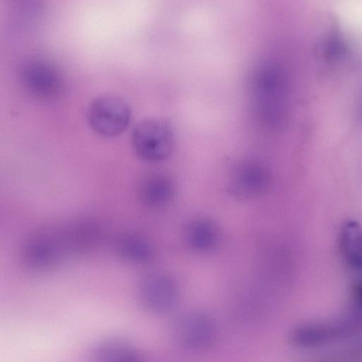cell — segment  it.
<instances>
[{"label":"cell","instance_id":"cell-3","mask_svg":"<svg viewBox=\"0 0 362 362\" xmlns=\"http://www.w3.org/2000/svg\"><path fill=\"white\" fill-rule=\"evenodd\" d=\"M81 243L77 230L66 235L43 233L33 238L26 245L25 257L32 267L48 269L58 263L66 250Z\"/></svg>","mask_w":362,"mask_h":362},{"label":"cell","instance_id":"cell-5","mask_svg":"<svg viewBox=\"0 0 362 362\" xmlns=\"http://www.w3.org/2000/svg\"><path fill=\"white\" fill-rule=\"evenodd\" d=\"M23 83L34 96L42 99L56 97L62 90V78L50 64L34 60L25 64L21 72Z\"/></svg>","mask_w":362,"mask_h":362},{"label":"cell","instance_id":"cell-10","mask_svg":"<svg viewBox=\"0 0 362 362\" xmlns=\"http://www.w3.org/2000/svg\"><path fill=\"white\" fill-rule=\"evenodd\" d=\"M173 185L163 175H154L147 179L141 189L143 202L148 206L158 208L166 205L172 199Z\"/></svg>","mask_w":362,"mask_h":362},{"label":"cell","instance_id":"cell-4","mask_svg":"<svg viewBox=\"0 0 362 362\" xmlns=\"http://www.w3.org/2000/svg\"><path fill=\"white\" fill-rule=\"evenodd\" d=\"M174 335L178 343L193 351L205 350L216 339V327L206 314L192 312L182 315L174 327Z\"/></svg>","mask_w":362,"mask_h":362},{"label":"cell","instance_id":"cell-11","mask_svg":"<svg viewBox=\"0 0 362 362\" xmlns=\"http://www.w3.org/2000/svg\"><path fill=\"white\" fill-rule=\"evenodd\" d=\"M116 248L122 258L132 263H146L153 255L152 247L148 241L134 234H126L119 237Z\"/></svg>","mask_w":362,"mask_h":362},{"label":"cell","instance_id":"cell-6","mask_svg":"<svg viewBox=\"0 0 362 362\" xmlns=\"http://www.w3.org/2000/svg\"><path fill=\"white\" fill-rule=\"evenodd\" d=\"M140 295L146 309L154 313H165L175 307L178 289L170 276L156 274L147 276L143 281Z\"/></svg>","mask_w":362,"mask_h":362},{"label":"cell","instance_id":"cell-9","mask_svg":"<svg viewBox=\"0 0 362 362\" xmlns=\"http://www.w3.org/2000/svg\"><path fill=\"white\" fill-rule=\"evenodd\" d=\"M219 235L216 226L210 221L198 219L192 221L186 230V240L195 250L206 252L217 245Z\"/></svg>","mask_w":362,"mask_h":362},{"label":"cell","instance_id":"cell-1","mask_svg":"<svg viewBox=\"0 0 362 362\" xmlns=\"http://www.w3.org/2000/svg\"><path fill=\"white\" fill-rule=\"evenodd\" d=\"M132 142L141 159L150 163L166 160L176 145L172 118L151 117L143 119L134 127Z\"/></svg>","mask_w":362,"mask_h":362},{"label":"cell","instance_id":"cell-2","mask_svg":"<svg viewBox=\"0 0 362 362\" xmlns=\"http://www.w3.org/2000/svg\"><path fill=\"white\" fill-rule=\"evenodd\" d=\"M130 117L131 112L126 102L113 95H103L95 98L88 112L92 129L105 137L120 134L127 127Z\"/></svg>","mask_w":362,"mask_h":362},{"label":"cell","instance_id":"cell-8","mask_svg":"<svg viewBox=\"0 0 362 362\" xmlns=\"http://www.w3.org/2000/svg\"><path fill=\"white\" fill-rule=\"evenodd\" d=\"M339 247L345 262L351 267L362 270V227L357 221L349 220L343 224Z\"/></svg>","mask_w":362,"mask_h":362},{"label":"cell","instance_id":"cell-7","mask_svg":"<svg viewBox=\"0 0 362 362\" xmlns=\"http://www.w3.org/2000/svg\"><path fill=\"white\" fill-rule=\"evenodd\" d=\"M270 182L266 167L256 160H245L238 165L231 178L230 188L235 195L251 198L261 195Z\"/></svg>","mask_w":362,"mask_h":362}]
</instances>
